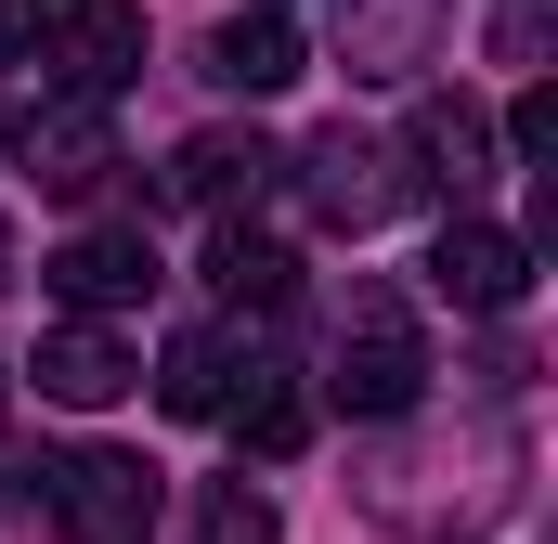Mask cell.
Returning <instances> with one entry per match:
<instances>
[{
    "mask_svg": "<svg viewBox=\"0 0 558 544\" xmlns=\"http://www.w3.org/2000/svg\"><path fill=\"white\" fill-rule=\"evenodd\" d=\"M26 169H39V195H65V208H92L105 182H118V131H105V104H52L39 131H26Z\"/></svg>",
    "mask_w": 558,
    "mask_h": 544,
    "instance_id": "10",
    "label": "cell"
},
{
    "mask_svg": "<svg viewBox=\"0 0 558 544\" xmlns=\"http://www.w3.org/2000/svg\"><path fill=\"white\" fill-rule=\"evenodd\" d=\"M39 285L65 311H131V298H156V234H78L39 260Z\"/></svg>",
    "mask_w": 558,
    "mask_h": 544,
    "instance_id": "9",
    "label": "cell"
},
{
    "mask_svg": "<svg viewBox=\"0 0 558 544\" xmlns=\"http://www.w3.org/2000/svg\"><path fill=\"white\" fill-rule=\"evenodd\" d=\"M0 143H13V118H0Z\"/></svg>",
    "mask_w": 558,
    "mask_h": 544,
    "instance_id": "21",
    "label": "cell"
},
{
    "mask_svg": "<svg viewBox=\"0 0 558 544\" xmlns=\"http://www.w3.org/2000/svg\"><path fill=\"white\" fill-rule=\"evenodd\" d=\"M325 13H338L351 78H416V65H428V26H441V0H325Z\"/></svg>",
    "mask_w": 558,
    "mask_h": 544,
    "instance_id": "11",
    "label": "cell"
},
{
    "mask_svg": "<svg viewBox=\"0 0 558 544\" xmlns=\"http://www.w3.org/2000/svg\"><path fill=\"white\" fill-rule=\"evenodd\" d=\"M39 506H52L78 544H156V467H143V454H105V441H78V454L39 467Z\"/></svg>",
    "mask_w": 558,
    "mask_h": 544,
    "instance_id": "2",
    "label": "cell"
},
{
    "mask_svg": "<svg viewBox=\"0 0 558 544\" xmlns=\"http://www.w3.org/2000/svg\"><path fill=\"white\" fill-rule=\"evenodd\" d=\"M39 13H52V0H0V65H26V52H39Z\"/></svg>",
    "mask_w": 558,
    "mask_h": 544,
    "instance_id": "19",
    "label": "cell"
},
{
    "mask_svg": "<svg viewBox=\"0 0 558 544\" xmlns=\"http://www.w3.org/2000/svg\"><path fill=\"white\" fill-rule=\"evenodd\" d=\"M39 65H52L78 104H118L143 78V13L131 0H65V13H39Z\"/></svg>",
    "mask_w": 558,
    "mask_h": 544,
    "instance_id": "4",
    "label": "cell"
},
{
    "mask_svg": "<svg viewBox=\"0 0 558 544\" xmlns=\"http://www.w3.org/2000/svg\"><path fill=\"white\" fill-rule=\"evenodd\" d=\"M403 156H416L403 182H428V195H454V208H468V195L494 182V156H507V143H494V118H481L468 91H428L416 131H403Z\"/></svg>",
    "mask_w": 558,
    "mask_h": 544,
    "instance_id": "7",
    "label": "cell"
},
{
    "mask_svg": "<svg viewBox=\"0 0 558 544\" xmlns=\"http://www.w3.org/2000/svg\"><path fill=\"white\" fill-rule=\"evenodd\" d=\"M221 390H234V337H221V324H195V337H169V363H156V403L208 428V415H221Z\"/></svg>",
    "mask_w": 558,
    "mask_h": 544,
    "instance_id": "15",
    "label": "cell"
},
{
    "mask_svg": "<svg viewBox=\"0 0 558 544\" xmlns=\"http://www.w3.org/2000/svg\"><path fill=\"white\" fill-rule=\"evenodd\" d=\"M195 65H208V78H221L234 104H274L286 78H299V26H286L274 0H260V13H234V26H208V52H195Z\"/></svg>",
    "mask_w": 558,
    "mask_h": 544,
    "instance_id": "12",
    "label": "cell"
},
{
    "mask_svg": "<svg viewBox=\"0 0 558 544\" xmlns=\"http://www.w3.org/2000/svg\"><path fill=\"white\" fill-rule=\"evenodd\" d=\"M325 403L338 415H416L428 403V337L390 285H351L338 311V350H325Z\"/></svg>",
    "mask_w": 558,
    "mask_h": 544,
    "instance_id": "1",
    "label": "cell"
},
{
    "mask_svg": "<svg viewBox=\"0 0 558 544\" xmlns=\"http://www.w3.org/2000/svg\"><path fill=\"white\" fill-rule=\"evenodd\" d=\"M428 298H454V311H520V298H533V234L454 208L441 247H428Z\"/></svg>",
    "mask_w": 558,
    "mask_h": 544,
    "instance_id": "5",
    "label": "cell"
},
{
    "mask_svg": "<svg viewBox=\"0 0 558 544\" xmlns=\"http://www.w3.org/2000/svg\"><path fill=\"white\" fill-rule=\"evenodd\" d=\"M208 428H234V441H247L260 467H286V454L312 441V403H299V376H274V363H247V376L221 390V415H208Z\"/></svg>",
    "mask_w": 558,
    "mask_h": 544,
    "instance_id": "13",
    "label": "cell"
},
{
    "mask_svg": "<svg viewBox=\"0 0 558 544\" xmlns=\"http://www.w3.org/2000/svg\"><path fill=\"white\" fill-rule=\"evenodd\" d=\"M494 143H507L520 169H546V156H558V91H520V104H507V131H494Z\"/></svg>",
    "mask_w": 558,
    "mask_h": 544,
    "instance_id": "17",
    "label": "cell"
},
{
    "mask_svg": "<svg viewBox=\"0 0 558 544\" xmlns=\"http://www.w3.org/2000/svg\"><path fill=\"white\" fill-rule=\"evenodd\" d=\"M274 143L260 131H195L182 143V156H169V195H182V208H208V221H234V208H260V195H274Z\"/></svg>",
    "mask_w": 558,
    "mask_h": 544,
    "instance_id": "8",
    "label": "cell"
},
{
    "mask_svg": "<svg viewBox=\"0 0 558 544\" xmlns=\"http://www.w3.org/2000/svg\"><path fill=\"white\" fill-rule=\"evenodd\" d=\"M299 195H312V221H325V234H351V247H364L416 182H403V156H390V143H364L351 118H338V131H312V156H299Z\"/></svg>",
    "mask_w": 558,
    "mask_h": 544,
    "instance_id": "3",
    "label": "cell"
},
{
    "mask_svg": "<svg viewBox=\"0 0 558 544\" xmlns=\"http://www.w3.org/2000/svg\"><path fill=\"white\" fill-rule=\"evenodd\" d=\"M0 493H13V467H0Z\"/></svg>",
    "mask_w": 558,
    "mask_h": 544,
    "instance_id": "20",
    "label": "cell"
},
{
    "mask_svg": "<svg viewBox=\"0 0 558 544\" xmlns=\"http://www.w3.org/2000/svg\"><path fill=\"white\" fill-rule=\"evenodd\" d=\"M26 376H39V403L105 415V403H131V390H143V350L105 324V311H65V324L39 337V363H26Z\"/></svg>",
    "mask_w": 558,
    "mask_h": 544,
    "instance_id": "6",
    "label": "cell"
},
{
    "mask_svg": "<svg viewBox=\"0 0 558 544\" xmlns=\"http://www.w3.org/2000/svg\"><path fill=\"white\" fill-rule=\"evenodd\" d=\"M494 52H507V65H533V52H546V13H533V0H507V26H494Z\"/></svg>",
    "mask_w": 558,
    "mask_h": 544,
    "instance_id": "18",
    "label": "cell"
},
{
    "mask_svg": "<svg viewBox=\"0 0 558 544\" xmlns=\"http://www.w3.org/2000/svg\"><path fill=\"white\" fill-rule=\"evenodd\" d=\"M286 519H274V493L260 480H208L195 493V544H274Z\"/></svg>",
    "mask_w": 558,
    "mask_h": 544,
    "instance_id": "16",
    "label": "cell"
},
{
    "mask_svg": "<svg viewBox=\"0 0 558 544\" xmlns=\"http://www.w3.org/2000/svg\"><path fill=\"white\" fill-rule=\"evenodd\" d=\"M0 272H13V247H0Z\"/></svg>",
    "mask_w": 558,
    "mask_h": 544,
    "instance_id": "22",
    "label": "cell"
},
{
    "mask_svg": "<svg viewBox=\"0 0 558 544\" xmlns=\"http://www.w3.org/2000/svg\"><path fill=\"white\" fill-rule=\"evenodd\" d=\"M208 285H221L234 311H286V285H299V260H286L274 234H247V221H221V234H208Z\"/></svg>",
    "mask_w": 558,
    "mask_h": 544,
    "instance_id": "14",
    "label": "cell"
}]
</instances>
